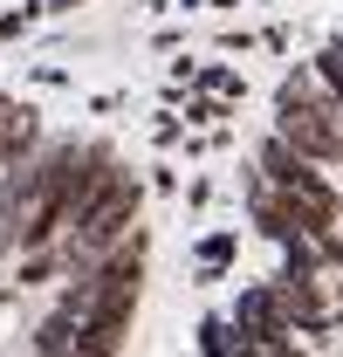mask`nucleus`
<instances>
[{
	"label": "nucleus",
	"instance_id": "obj_1",
	"mask_svg": "<svg viewBox=\"0 0 343 357\" xmlns=\"http://www.w3.org/2000/svg\"><path fill=\"white\" fill-rule=\"evenodd\" d=\"M247 227L275 268L199 323V351L343 357V35L275 89V124L247 165Z\"/></svg>",
	"mask_w": 343,
	"mask_h": 357
}]
</instances>
